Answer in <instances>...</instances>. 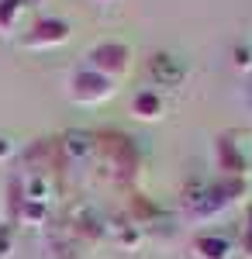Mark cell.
Masks as SVG:
<instances>
[{"label":"cell","mask_w":252,"mask_h":259,"mask_svg":"<svg viewBox=\"0 0 252 259\" xmlns=\"http://www.w3.org/2000/svg\"><path fill=\"white\" fill-rule=\"evenodd\" d=\"M90 66H94V73H100V76H121L128 69V49L124 45H114V41L97 45L90 52Z\"/></svg>","instance_id":"1"},{"label":"cell","mask_w":252,"mask_h":259,"mask_svg":"<svg viewBox=\"0 0 252 259\" xmlns=\"http://www.w3.org/2000/svg\"><path fill=\"white\" fill-rule=\"evenodd\" d=\"M73 97L76 100H87V104H97V100L111 97V80L107 76H100V73H87V69H79L76 76H73Z\"/></svg>","instance_id":"2"},{"label":"cell","mask_w":252,"mask_h":259,"mask_svg":"<svg viewBox=\"0 0 252 259\" xmlns=\"http://www.w3.org/2000/svg\"><path fill=\"white\" fill-rule=\"evenodd\" d=\"M69 38V24L66 21H38V28L24 38V45H59V41Z\"/></svg>","instance_id":"3"},{"label":"cell","mask_w":252,"mask_h":259,"mask_svg":"<svg viewBox=\"0 0 252 259\" xmlns=\"http://www.w3.org/2000/svg\"><path fill=\"white\" fill-rule=\"evenodd\" d=\"M152 80L162 87H176L183 80V66L173 56H152Z\"/></svg>","instance_id":"4"},{"label":"cell","mask_w":252,"mask_h":259,"mask_svg":"<svg viewBox=\"0 0 252 259\" xmlns=\"http://www.w3.org/2000/svg\"><path fill=\"white\" fill-rule=\"evenodd\" d=\"M62 152H66L69 159H83V156L90 152V135H87V132H66Z\"/></svg>","instance_id":"5"},{"label":"cell","mask_w":252,"mask_h":259,"mask_svg":"<svg viewBox=\"0 0 252 259\" xmlns=\"http://www.w3.org/2000/svg\"><path fill=\"white\" fill-rule=\"evenodd\" d=\"M197 252L204 259H225L228 256V242L218 239V235H204V239H197Z\"/></svg>","instance_id":"6"},{"label":"cell","mask_w":252,"mask_h":259,"mask_svg":"<svg viewBox=\"0 0 252 259\" xmlns=\"http://www.w3.org/2000/svg\"><path fill=\"white\" fill-rule=\"evenodd\" d=\"M159 111H162V104L155 94H138L135 97V118H159Z\"/></svg>","instance_id":"7"},{"label":"cell","mask_w":252,"mask_h":259,"mask_svg":"<svg viewBox=\"0 0 252 259\" xmlns=\"http://www.w3.org/2000/svg\"><path fill=\"white\" fill-rule=\"evenodd\" d=\"M24 14L21 0H0V28H14V21Z\"/></svg>","instance_id":"8"},{"label":"cell","mask_w":252,"mask_h":259,"mask_svg":"<svg viewBox=\"0 0 252 259\" xmlns=\"http://www.w3.org/2000/svg\"><path fill=\"white\" fill-rule=\"evenodd\" d=\"M7 152H11V142H7V139H0V156H7Z\"/></svg>","instance_id":"9"}]
</instances>
